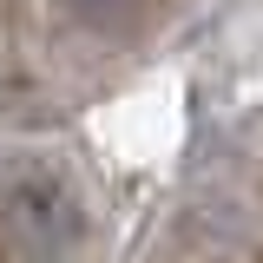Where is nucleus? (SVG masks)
<instances>
[{
	"label": "nucleus",
	"mask_w": 263,
	"mask_h": 263,
	"mask_svg": "<svg viewBox=\"0 0 263 263\" xmlns=\"http://www.w3.org/2000/svg\"><path fill=\"white\" fill-rule=\"evenodd\" d=\"M7 230L27 243V250H72L79 243V230H86V217H79V197L66 191L60 178H46V171H33V178H13L7 184Z\"/></svg>",
	"instance_id": "1"
}]
</instances>
